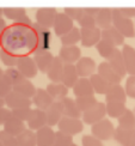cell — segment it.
Returning <instances> with one entry per match:
<instances>
[{
    "mask_svg": "<svg viewBox=\"0 0 135 146\" xmlns=\"http://www.w3.org/2000/svg\"><path fill=\"white\" fill-rule=\"evenodd\" d=\"M113 25L124 36V37L132 38L135 37V28L134 22L120 12L118 7L113 9Z\"/></svg>",
    "mask_w": 135,
    "mask_h": 146,
    "instance_id": "6da1fadb",
    "label": "cell"
},
{
    "mask_svg": "<svg viewBox=\"0 0 135 146\" xmlns=\"http://www.w3.org/2000/svg\"><path fill=\"white\" fill-rule=\"evenodd\" d=\"M32 31H34V53L41 50H48L49 37H50L49 29L43 28L38 23H32Z\"/></svg>",
    "mask_w": 135,
    "mask_h": 146,
    "instance_id": "7a4b0ae2",
    "label": "cell"
},
{
    "mask_svg": "<svg viewBox=\"0 0 135 146\" xmlns=\"http://www.w3.org/2000/svg\"><path fill=\"white\" fill-rule=\"evenodd\" d=\"M91 133L92 135L98 138L99 140H109V139L114 138L115 133V127L113 122L108 119H103L98 122L93 123L91 127Z\"/></svg>",
    "mask_w": 135,
    "mask_h": 146,
    "instance_id": "3957f363",
    "label": "cell"
},
{
    "mask_svg": "<svg viewBox=\"0 0 135 146\" xmlns=\"http://www.w3.org/2000/svg\"><path fill=\"white\" fill-rule=\"evenodd\" d=\"M107 115V103H102V102H97L96 104L90 108L89 110L83 113V121L86 125H93L98 121H101L103 119H105Z\"/></svg>",
    "mask_w": 135,
    "mask_h": 146,
    "instance_id": "277c9868",
    "label": "cell"
},
{
    "mask_svg": "<svg viewBox=\"0 0 135 146\" xmlns=\"http://www.w3.org/2000/svg\"><path fill=\"white\" fill-rule=\"evenodd\" d=\"M58 128L59 131L65 132L69 135H77L84 128V121H81L80 119H75V117L64 116L58 123Z\"/></svg>",
    "mask_w": 135,
    "mask_h": 146,
    "instance_id": "5b68a950",
    "label": "cell"
},
{
    "mask_svg": "<svg viewBox=\"0 0 135 146\" xmlns=\"http://www.w3.org/2000/svg\"><path fill=\"white\" fill-rule=\"evenodd\" d=\"M58 11L55 7H40L36 11V23H38L43 28H53L55 18H56Z\"/></svg>",
    "mask_w": 135,
    "mask_h": 146,
    "instance_id": "8992f818",
    "label": "cell"
},
{
    "mask_svg": "<svg viewBox=\"0 0 135 146\" xmlns=\"http://www.w3.org/2000/svg\"><path fill=\"white\" fill-rule=\"evenodd\" d=\"M81 40L80 43L83 47H93L102 40V29L98 27L93 28H80Z\"/></svg>",
    "mask_w": 135,
    "mask_h": 146,
    "instance_id": "52a82bcc",
    "label": "cell"
},
{
    "mask_svg": "<svg viewBox=\"0 0 135 146\" xmlns=\"http://www.w3.org/2000/svg\"><path fill=\"white\" fill-rule=\"evenodd\" d=\"M16 67L19 70V72L26 79L34 78L36 74H37V72H38L37 65H36L34 58L29 56V55H21Z\"/></svg>",
    "mask_w": 135,
    "mask_h": 146,
    "instance_id": "ba28073f",
    "label": "cell"
},
{
    "mask_svg": "<svg viewBox=\"0 0 135 146\" xmlns=\"http://www.w3.org/2000/svg\"><path fill=\"white\" fill-rule=\"evenodd\" d=\"M73 23H74V21H73L71 17L67 16L65 12H58L56 18H55V22H54V25H53L55 35L61 37L62 35L67 34L69 30L73 29V27H74Z\"/></svg>",
    "mask_w": 135,
    "mask_h": 146,
    "instance_id": "9c48e42d",
    "label": "cell"
},
{
    "mask_svg": "<svg viewBox=\"0 0 135 146\" xmlns=\"http://www.w3.org/2000/svg\"><path fill=\"white\" fill-rule=\"evenodd\" d=\"M97 73L99 76H102L110 85L120 84L122 80V77L111 67V65L108 61H103L97 66Z\"/></svg>",
    "mask_w": 135,
    "mask_h": 146,
    "instance_id": "30bf717a",
    "label": "cell"
},
{
    "mask_svg": "<svg viewBox=\"0 0 135 146\" xmlns=\"http://www.w3.org/2000/svg\"><path fill=\"white\" fill-rule=\"evenodd\" d=\"M75 67L80 78H90L93 73H96V70H97L96 61L89 56H84L79 59L77 61Z\"/></svg>",
    "mask_w": 135,
    "mask_h": 146,
    "instance_id": "8fae6325",
    "label": "cell"
},
{
    "mask_svg": "<svg viewBox=\"0 0 135 146\" xmlns=\"http://www.w3.org/2000/svg\"><path fill=\"white\" fill-rule=\"evenodd\" d=\"M26 126H28V128L32 131H37L42 128V127L47 126L46 110H42V109H38V108L32 109L29 119L26 120Z\"/></svg>",
    "mask_w": 135,
    "mask_h": 146,
    "instance_id": "7c38bea8",
    "label": "cell"
},
{
    "mask_svg": "<svg viewBox=\"0 0 135 146\" xmlns=\"http://www.w3.org/2000/svg\"><path fill=\"white\" fill-rule=\"evenodd\" d=\"M31 104H32L31 98H28V97L18 94L13 90L5 97V106H7L11 110L21 107H31Z\"/></svg>",
    "mask_w": 135,
    "mask_h": 146,
    "instance_id": "4fadbf2b",
    "label": "cell"
},
{
    "mask_svg": "<svg viewBox=\"0 0 135 146\" xmlns=\"http://www.w3.org/2000/svg\"><path fill=\"white\" fill-rule=\"evenodd\" d=\"M47 115V125L48 126H56L60 120L64 117V109L61 101H54L52 103V106L46 110Z\"/></svg>",
    "mask_w": 135,
    "mask_h": 146,
    "instance_id": "5bb4252c",
    "label": "cell"
},
{
    "mask_svg": "<svg viewBox=\"0 0 135 146\" xmlns=\"http://www.w3.org/2000/svg\"><path fill=\"white\" fill-rule=\"evenodd\" d=\"M64 67H65V62L61 60V58L55 56L50 67L47 71V76L49 80L53 83H61L64 74Z\"/></svg>",
    "mask_w": 135,
    "mask_h": 146,
    "instance_id": "9a60e30c",
    "label": "cell"
},
{
    "mask_svg": "<svg viewBox=\"0 0 135 146\" xmlns=\"http://www.w3.org/2000/svg\"><path fill=\"white\" fill-rule=\"evenodd\" d=\"M59 56L65 64H74L80 59L81 50L77 46H62L59 52Z\"/></svg>",
    "mask_w": 135,
    "mask_h": 146,
    "instance_id": "2e32d148",
    "label": "cell"
},
{
    "mask_svg": "<svg viewBox=\"0 0 135 146\" xmlns=\"http://www.w3.org/2000/svg\"><path fill=\"white\" fill-rule=\"evenodd\" d=\"M31 100H32V104L36 108L42 109V110H47L54 102V98L49 95L47 89H37L36 90V94L34 95Z\"/></svg>",
    "mask_w": 135,
    "mask_h": 146,
    "instance_id": "e0dca14e",
    "label": "cell"
},
{
    "mask_svg": "<svg viewBox=\"0 0 135 146\" xmlns=\"http://www.w3.org/2000/svg\"><path fill=\"white\" fill-rule=\"evenodd\" d=\"M102 40H105L115 47L124 44V36L122 35L114 25H110L105 29H102Z\"/></svg>",
    "mask_w": 135,
    "mask_h": 146,
    "instance_id": "ac0fdd59",
    "label": "cell"
},
{
    "mask_svg": "<svg viewBox=\"0 0 135 146\" xmlns=\"http://www.w3.org/2000/svg\"><path fill=\"white\" fill-rule=\"evenodd\" d=\"M54 58L55 56L49 50H41V52L34 53V60H35L36 65H37L38 71L42 73H47L48 68L50 67V65L53 62Z\"/></svg>",
    "mask_w": 135,
    "mask_h": 146,
    "instance_id": "d6986e66",
    "label": "cell"
},
{
    "mask_svg": "<svg viewBox=\"0 0 135 146\" xmlns=\"http://www.w3.org/2000/svg\"><path fill=\"white\" fill-rule=\"evenodd\" d=\"M37 146H53L55 141V132L50 126H44L36 131Z\"/></svg>",
    "mask_w": 135,
    "mask_h": 146,
    "instance_id": "ffe728a7",
    "label": "cell"
},
{
    "mask_svg": "<svg viewBox=\"0 0 135 146\" xmlns=\"http://www.w3.org/2000/svg\"><path fill=\"white\" fill-rule=\"evenodd\" d=\"M127 94L123 86L121 84H113L110 85L109 90L105 94V100L107 102H127Z\"/></svg>",
    "mask_w": 135,
    "mask_h": 146,
    "instance_id": "44dd1931",
    "label": "cell"
},
{
    "mask_svg": "<svg viewBox=\"0 0 135 146\" xmlns=\"http://www.w3.org/2000/svg\"><path fill=\"white\" fill-rule=\"evenodd\" d=\"M61 104H62V109H64V116L75 117V119H80L83 116V111L79 109L75 100H72L69 97H65L64 100H61Z\"/></svg>",
    "mask_w": 135,
    "mask_h": 146,
    "instance_id": "7402d4cb",
    "label": "cell"
},
{
    "mask_svg": "<svg viewBox=\"0 0 135 146\" xmlns=\"http://www.w3.org/2000/svg\"><path fill=\"white\" fill-rule=\"evenodd\" d=\"M79 74L77 72V67L74 64H65L64 67V74H62V80L61 83H64L67 88H72L75 85V83L79 80Z\"/></svg>",
    "mask_w": 135,
    "mask_h": 146,
    "instance_id": "603a6c76",
    "label": "cell"
},
{
    "mask_svg": "<svg viewBox=\"0 0 135 146\" xmlns=\"http://www.w3.org/2000/svg\"><path fill=\"white\" fill-rule=\"evenodd\" d=\"M122 55H123L127 74L135 76V49L129 44H123Z\"/></svg>",
    "mask_w": 135,
    "mask_h": 146,
    "instance_id": "cb8c5ba5",
    "label": "cell"
},
{
    "mask_svg": "<svg viewBox=\"0 0 135 146\" xmlns=\"http://www.w3.org/2000/svg\"><path fill=\"white\" fill-rule=\"evenodd\" d=\"M73 94L77 97L95 95V90L91 84L90 78H79V80L75 83L74 86H73Z\"/></svg>",
    "mask_w": 135,
    "mask_h": 146,
    "instance_id": "d4e9b609",
    "label": "cell"
},
{
    "mask_svg": "<svg viewBox=\"0 0 135 146\" xmlns=\"http://www.w3.org/2000/svg\"><path fill=\"white\" fill-rule=\"evenodd\" d=\"M108 62L111 65V67L118 73V74L123 78L127 74V70H126V65H124V60L123 55H122V50L116 48L115 52L111 54V56L108 59Z\"/></svg>",
    "mask_w": 135,
    "mask_h": 146,
    "instance_id": "484cf974",
    "label": "cell"
},
{
    "mask_svg": "<svg viewBox=\"0 0 135 146\" xmlns=\"http://www.w3.org/2000/svg\"><path fill=\"white\" fill-rule=\"evenodd\" d=\"M26 128V125H25V121H22L21 119H18L16 116H12L6 121L5 125H4V129L10 133V134L12 135H18V134H21V133Z\"/></svg>",
    "mask_w": 135,
    "mask_h": 146,
    "instance_id": "4316f807",
    "label": "cell"
},
{
    "mask_svg": "<svg viewBox=\"0 0 135 146\" xmlns=\"http://www.w3.org/2000/svg\"><path fill=\"white\" fill-rule=\"evenodd\" d=\"M47 91L54 101H61L68 95V88L64 83H50L47 85Z\"/></svg>",
    "mask_w": 135,
    "mask_h": 146,
    "instance_id": "83f0119b",
    "label": "cell"
},
{
    "mask_svg": "<svg viewBox=\"0 0 135 146\" xmlns=\"http://www.w3.org/2000/svg\"><path fill=\"white\" fill-rule=\"evenodd\" d=\"M96 24L99 29H105L113 25V9L101 7L98 15L96 16Z\"/></svg>",
    "mask_w": 135,
    "mask_h": 146,
    "instance_id": "f1b7e54d",
    "label": "cell"
},
{
    "mask_svg": "<svg viewBox=\"0 0 135 146\" xmlns=\"http://www.w3.org/2000/svg\"><path fill=\"white\" fill-rule=\"evenodd\" d=\"M36 90L37 89L35 88V85L30 82V79H26V78H24L22 82L13 85V91L28 97V98H32L34 95L36 94Z\"/></svg>",
    "mask_w": 135,
    "mask_h": 146,
    "instance_id": "f546056e",
    "label": "cell"
},
{
    "mask_svg": "<svg viewBox=\"0 0 135 146\" xmlns=\"http://www.w3.org/2000/svg\"><path fill=\"white\" fill-rule=\"evenodd\" d=\"M133 134H134V129L122 128V127L118 126L117 128H115L114 138L121 146H130Z\"/></svg>",
    "mask_w": 135,
    "mask_h": 146,
    "instance_id": "4dcf8cb0",
    "label": "cell"
},
{
    "mask_svg": "<svg viewBox=\"0 0 135 146\" xmlns=\"http://www.w3.org/2000/svg\"><path fill=\"white\" fill-rule=\"evenodd\" d=\"M90 80H91L92 86H93L95 92L98 95H105L107 91L110 88V84L102 76L98 74V73H93V74L90 77Z\"/></svg>",
    "mask_w": 135,
    "mask_h": 146,
    "instance_id": "1f68e13d",
    "label": "cell"
},
{
    "mask_svg": "<svg viewBox=\"0 0 135 146\" xmlns=\"http://www.w3.org/2000/svg\"><path fill=\"white\" fill-rule=\"evenodd\" d=\"M60 40H61L62 46H77L78 42H80V40H81L80 29L77 27H73L72 30H69L67 34L61 36Z\"/></svg>",
    "mask_w": 135,
    "mask_h": 146,
    "instance_id": "d6a6232c",
    "label": "cell"
},
{
    "mask_svg": "<svg viewBox=\"0 0 135 146\" xmlns=\"http://www.w3.org/2000/svg\"><path fill=\"white\" fill-rule=\"evenodd\" d=\"M19 146H37V139H36V132L30 128H25L21 134L17 135Z\"/></svg>",
    "mask_w": 135,
    "mask_h": 146,
    "instance_id": "836d02e7",
    "label": "cell"
},
{
    "mask_svg": "<svg viewBox=\"0 0 135 146\" xmlns=\"http://www.w3.org/2000/svg\"><path fill=\"white\" fill-rule=\"evenodd\" d=\"M118 126L127 129H135V114L130 109H126L124 113L117 119Z\"/></svg>",
    "mask_w": 135,
    "mask_h": 146,
    "instance_id": "e575fe53",
    "label": "cell"
},
{
    "mask_svg": "<svg viewBox=\"0 0 135 146\" xmlns=\"http://www.w3.org/2000/svg\"><path fill=\"white\" fill-rule=\"evenodd\" d=\"M126 109V103L123 102H107V115L110 117L118 119Z\"/></svg>",
    "mask_w": 135,
    "mask_h": 146,
    "instance_id": "d590c367",
    "label": "cell"
},
{
    "mask_svg": "<svg viewBox=\"0 0 135 146\" xmlns=\"http://www.w3.org/2000/svg\"><path fill=\"white\" fill-rule=\"evenodd\" d=\"M19 56L21 55L5 49V48L0 49V59H1L3 64L5 66H7V67H16L18 64V60H19Z\"/></svg>",
    "mask_w": 135,
    "mask_h": 146,
    "instance_id": "8d00e7d4",
    "label": "cell"
},
{
    "mask_svg": "<svg viewBox=\"0 0 135 146\" xmlns=\"http://www.w3.org/2000/svg\"><path fill=\"white\" fill-rule=\"evenodd\" d=\"M3 12L5 18L13 21L15 23L18 22L24 16H26V11L24 7H3Z\"/></svg>",
    "mask_w": 135,
    "mask_h": 146,
    "instance_id": "74e56055",
    "label": "cell"
},
{
    "mask_svg": "<svg viewBox=\"0 0 135 146\" xmlns=\"http://www.w3.org/2000/svg\"><path fill=\"white\" fill-rule=\"evenodd\" d=\"M96 48H97V52L99 53V55L103 59H107L108 60L110 56H111V54L115 52V49L117 47H115L113 43H110V42H108L105 40H101L97 43Z\"/></svg>",
    "mask_w": 135,
    "mask_h": 146,
    "instance_id": "f35d334b",
    "label": "cell"
},
{
    "mask_svg": "<svg viewBox=\"0 0 135 146\" xmlns=\"http://www.w3.org/2000/svg\"><path fill=\"white\" fill-rule=\"evenodd\" d=\"M75 102H77V104L79 107V109L84 113V111H86L89 110L90 108L93 107L96 103H97V100H96V97L92 95V96H81V97H77L75 98Z\"/></svg>",
    "mask_w": 135,
    "mask_h": 146,
    "instance_id": "ab89813d",
    "label": "cell"
},
{
    "mask_svg": "<svg viewBox=\"0 0 135 146\" xmlns=\"http://www.w3.org/2000/svg\"><path fill=\"white\" fill-rule=\"evenodd\" d=\"M72 144H73V135H69L61 131L55 132L54 146H71Z\"/></svg>",
    "mask_w": 135,
    "mask_h": 146,
    "instance_id": "60d3db41",
    "label": "cell"
},
{
    "mask_svg": "<svg viewBox=\"0 0 135 146\" xmlns=\"http://www.w3.org/2000/svg\"><path fill=\"white\" fill-rule=\"evenodd\" d=\"M4 74L9 78V80L11 82V84L12 85H16L17 83H19V82H22L24 78L23 74L19 72V70H18L17 67H9V68H6L5 71H4Z\"/></svg>",
    "mask_w": 135,
    "mask_h": 146,
    "instance_id": "b9f144b4",
    "label": "cell"
},
{
    "mask_svg": "<svg viewBox=\"0 0 135 146\" xmlns=\"http://www.w3.org/2000/svg\"><path fill=\"white\" fill-rule=\"evenodd\" d=\"M0 141H1L3 146H19L17 137L10 134L5 129L0 131Z\"/></svg>",
    "mask_w": 135,
    "mask_h": 146,
    "instance_id": "7bdbcfd3",
    "label": "cell"
},
{
    "mask_svg": "<svg viewBox=\"0 0 135 146\" xmlns=\"http://www.w3.org/2000/svg\"><path fill=\"white\" fill-rule=\"evenodd\" d=\"M13 90V85L11 84V82L9 80V78L5 74L3 76V78L0 79V97L5 98L11 91Z\"/></svg>",
    "mask_w": 135,
    "mask_h": 146,
    "instance_id": "ee69618b",
    "label": "cell"
},
{
    "mask_svg": "<svg viewBox=\"0 0 135 146\" xmlns=\"http://www.w3.org/2000/svg\"><path fill=\"white\" fill-rule=\"evenodd\" d=\"M31 110H32L31 107H21V108L12 109V115L26 122V120L29 119L30 114H31Z\"/></svg>",
    "mask_w": 135,
    "mask_h": 146,
    "instance_id": "f6af8a7d",
    "label": "cell"
},
{
    "mask_svg": "<svg viewBox=\"0 0 135 146\" xmlns=\"http://www.w3.org/2000/svg\"><path fill=\"white\" fill-rule=\"evenodd\" d=\"M64 11L73 21H79L84 15V7H65Z\"/></svg>",
    "mask_w": 135,
    "mask_h": 146,
    "instance_id": "bcb514c9",
    "label": "cell"
},
{
    "mask_svg": "<svg viewBox=\"0 0 135 146\" xmlns=\"http://www.w3.org/2000/svg\"><path fill=\"white\" fill-rule=\"evenodd\" d=\"M78 23H79V25H80V28H93V27H97L96 17L86 15V13L83 15V17L78 21Z\"/></svg>",
    "mask_w": 135,
    "mask_h": 146,
    "instance_id": "7dc6e473",
    "label": "cell"
},
{
    "mask_svg": "<svg viewBox=\"0 0 135 146\" xmlns=\"http://www.w3.org/2000/svg\"><path fill=\"white\" fill-rule=\"evenodd\" d=\"M124 90L128 97L135 100V76H129L127 78Z\"/></svg>",
    "mask_w": 135,
    "mask_h": 146,
    "instance_id": "c3c4849f",
    "label": "cell"
},
{
    "mask_svg": "<svg viewBox=\"0 0 135 146\" xmlns=\"http://www.w3.org/2000/svg\"><path fill=\"white\" fill-rule=\"evenodd\" d=\"M83 146H103L102 140L93 135H84L81 139Z\"/></svg>",
    "mask_w": 135,
    "mask_h": 146,
    "instance_id": "681fc988",
    "label": "cell"
},
{
    "mask_svg": "<svg viewBox=\"0 0 135 146\" xmlns=\"http://www.w3.org/2000/svg\"><path fill=\"white\" fill-rule=\"evenodd\" d=\"M12 116V110L10 108L1 107L0 108V125H5V122Z\"/></svg>",
    "mask_w": 135,
    "mask_h": 146,
    "instance_id": "f907efd6",
    "label": "cell"
},
{
    "mask_svg": "<svg viewBox=\"0 0 135 146\" xmlns=\"http://www.w3.org/2000/svg\"><path fill=\"white\" fill-rule=\"evenodd\" d=\"M118 10L122 15L130 18V19L135 18V7H118Z\"/></svg>",
    "mask_w": 135,
    "mask_h": 146,
    "instance_id": "816d5d0a",
    "label": "cell"
},
{
    "mask_svg": "<svg viewBox=\"0 0 135 146\" xmlns=\"http://www.w3.org/2000/svg\"><path fill=\"white\" fill-rule=\"evenodd\" d=\"M99 9L101 7H84V13L96 17L98 15V12H99Z\"/></svg>",
    "mask_w": 135,
    "mask_h": 146,
    "instance_id": "f5cc1de1",
    "label": "cell"
},
{
    "mask_svg": "<svg viewBox=\"0 0 135 146\" xmlns=\"http://www.w3.org/2000/svg\"><path fill=\"white\" fill-rule=\"evenodd\" d=\"M6 27H7L6 25V21L4 19L3 17H0V29H5Z\"/></svg>",
    "mask_w": 135,
    "mask_h": 146,
    "instance_id": "db71d44e",
    "label": "cell"
},
{
    "mask_svg": "<svg viewBox=\"0 0 135 146\" xmlns=\"http://www.w3.org/2000/svg\"><path fill=\"white\" fill-rule=\"evenodd\" d=\"M6 29V28H5ZM5 29H0V47H1V43H3V37H4V31Z\"/></svg>",
    "mask_w": 135,
    "mask_h": 146,
    "instance_id": "11a10c76",
    "label": "cell"
},
{
    "mask_svg": "<svg viewBox=\"0 0 135 146\" xmlns=\"http://www.w3.org/2000/svg\"><path fill=\"white\" fill-rule=\"evenodd\" d=\"M130 146H135V129H134V134H133V139H132Z\"/></svg>",
    "mask_w": 135,
    "mask_h": 146,
    "instance_id": "9f6ffc18",
    "label": "cell"
},
{
    "mask_svg": "<svg viewBox=\"0 0 135 146\" xmlns=\"http://www.w3.org/2000/svg\"><path fill=\"white\" fill-rule=\"evenodd\" d=\"M5 106V98H3V97H0V108Z\"/></svg>",
    "mask_w": 135,
    "mask_h": 146,
    "instance_id": "6f0895ef",
    "label": "cell"
},
{
    "mask_svg": "<svg viewBox=\"0 0 135 146\" xmlns=\"http://www.w3.org/2000/svg\"><path fill=\"white\" fill-rule=\"evenodd\" d=\"M3 76H4V71H3L1 68H0V79L3 78Z\"/></svg>",
    "mask_w": 135,
    "mask_h": 146,
    "instance_id": "680465c9",
    "label": "cell"
},
{
    "mask_svg": "<svg viewBox=\"0 0 135 146\" xmlns=\"http://www.w3.org/2000/svg\"><path fill=\"white\" fill-rule=\"evenodd\" d=\"M4 16V12H3V7H0V17Z\"/></svg>",
    "mask_w": 135,
    "mask_h": 146,
    "instance_id": "91938a15",
    "label": "cell"
},
{
    "mask_svg": "<svg viewBox=\"0 0 135 146\" xmlns=\"http://www.w3.org/2000/svg\"><path fill=\"white\" fill-rule=\"evenodd\" d=\"M71 146H78V145H75V144H72V145H71Z\"/></svg>",
    "mask_w": 135,
    "mask_h": 146,
    "instance_id": "94428289",
    "label": "cell"
},
{
    "mask_svg": "<svg viewBox=\"0 0 135 146\" xmlns=\"http://www.w3.org/2000/svg\"><path fill=\"white\" fill-rule=\"evenodd\" d=\"M0 146H3V144H1V141H0Z\"/></svg>",
    "mask_w": 135,
    "mask_h": 146,
    "instance_id": "6125c7cd",
    "label": "cell"
},
{
    "mask_svg": "<svg viewBox=\"0 0 135 146\" xmlns=\"http://www.w3.org/2000/svg\"><path fill=\"white\" fill-rule=\"evenodd\" d=\"M134 114H135V108H134Z\"/></svg>",
    "mask_w": 135,
    "mask_h": 146,
    "instance_id": "be15d7a7",
    "label": "cell"
},
{
    "mask_svg": "<svg viewBox=\"0 0 135 146\" xmlns=\"http://www.w3.org/2000/svg\"><path fill=\"white\" fill-rule=\"evenodd\" d=\"M134 22H135V18H134Z\"/></svg>",
    "mask_w": 135,
    "mask_h": 146,
    "instance_id": "e7e4bbea",
    "label": "cell"
},
{
    "mask_svg": "<svg viewBox=\"0 0 135 146\" xmlns=\"http://www.w3.org/2000/svg\"><path fill=\"white\" fill-rule=\"evenodd\" d=\"M53 146H54V145H53Z\"/></svg>",
    "mask_w": 135,
    "mask_h": 146,
    "instance_id": "03108f58",
    "label": "cell"
}]
</instances>
